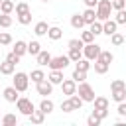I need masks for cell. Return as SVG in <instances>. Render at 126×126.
<instances>
[{"instance_id":"1","label":"cell","mask_w":126,"mask_h":126,"mask_svg":"<svg viewBox=\"0 0 126 126\" xmlns=\"http://www.w3.org/2000/svg\"><path fill=\"white\" fill-rule=\"evenodd\" d=\"M94 12H96V20H100V22L108 20L110 14H112V2H110V0H98Z\"/></svg>"},{"instance_id":"2","label":"cell","mask_w":126,"mask_h":126,"mask_svg":"<svg viewBox=\"0 0 126 126\" xmlns=\"http://www.w3.org/2000/svg\"><path fill=\"white\" fill-rule=\"evenodd\" d=\"M77 94L85 100V102H93L94 100V91H93V87L89 85V83H79V87H77Z\"/></svg>"},{"instance_id":"3","label":"cell","mask_w":126,"mask_h":126,"mask_svg":"<svg viewBox=\"0 0 126 126\" xmlns=\"http://www.w3.org/2000/svg\"><path fill=\"white\" fill-rule=\"evenodd\" d=\"M12 85L18 89V93H24V91H28V87H30V75H26V73L18 71V73L14 75V83H12Z\"/></svg>"},{"instance_id":"4","label":"cell","mask_w":126,"mask_h":126,"mask_svg":"<svg viewBox=\"0 0 126 126\" xmlns=\"http://www.w3.org/2000/svg\"><path fill=\"white\" fill-rule=\"evenodd\" d=\"M98 53H100V45H96V43H93V41L83 45V57H85V59L94 61V59L98 57Z\"/></svg>"},{"instance_id":"5","label":"cell","mask_w":126,"mask_h":126,"mask_svg":"<svg viewBox=\"0 0 126 126\" xmlns=\"http://www.w3.org/2000/svg\"><path fill=\"white\" fill-rule=\"evenodd\" d=\"M16 106H18V110L24 114V116H30L33 110H35V106H33V102L30 100V98H26V96H20L18 100H16Z\"/></svg>"},{"instance_id":"6","label":"cell","mask_w":126,"mask_h":126,"mask_svg":"<svg viewBox=\"0 0 126 126\" xmlns=\"http://www.w3.org/2000/svg\"><path fill=\"white\" fill-rule=\"evenodd\" d=\"M69 57L67 55H57V57H51V61L47 63V67L49 69H59V71H63L67 65H69Z\"/></svg>"},{"instance_id":"7","label":"cell","mask_w":126,"mask_h":126,"mask_svg":"<svg viewBox=\"0 0 126 126\" xmlns=\"http://www.w3.org/2000/svg\"><path fill=\"white\" fill-rule=\"evenodd\" d=\"M35 87H37V94H41V96H49V94L53 93V83L47 81V79L35 83Z\"/></svg>"},{"instance_id":"8","label":"cell","mask_w":126,"mask_h":126,"mask_svg":"<svg viewBox=\"0 0 126 126\" xmlns=\"http://www.w3.org/2000/svg\"><path fill=\"white\" fill-rule=\"evenodd\" d=\"M61 91H63V94L71 96L73 93H77V83H75L73 79H63V83H61Z\"/></svg>"},{"instance_id":"9","label":"cell","mask_w":126,"mask_h":126,"mask_svg":"<svg viewBox=\"0 0 126 126\" xmlns=\"http://www.w3.org/2000/svg\"><path fill=\"white\" fill-rule=\"evenodd\" d=\"M2 94H4V98L8 100V102H16L18 98H20V94H18V89L12 85V87H6L4 91H2Z\"/></svg>"},{"instance_id":"10","label":"cell","mask_w":126,"mask_h":126,"mask_svg":"<svg viewBox=\"0 0 126 126\" xmlns=\"http://www.w3.org/2000/svg\"><path fill=\"white\" fill-rule=\"evenodd\" d=\"M116 28H118V24H116L114 20H110V18L102 22V33H106L108 37H110V35H112V33L116 32Z\"/></svg>"},{"instance_id":"11","label":"cell","mask_w":126,"mask_h":126,"mask_svg":"<svg viewBox=\"0 0 126 126\" xmlns=\"http://www.w3.org/2000/svg\"><path fill=\"white\" fill-rule=\"evenodd\" d=\"M47 81H51L53 85H61V83H63V71H59V69H51Z\"/></svg>"},{"instance_id":"12","label":"cell","mask_w":126,"mask_h":126,"mask_svg":"<svg viewBox=\"0 0 126 126\" xmlns=\"http://www.w3.org/2000/svg\"><path fill=\"white\" fill-rule=\"evenodd\" d=\"M61 35H63V30H61V28H57V26H49V30H47V37H49V39L57 41V39H61Z\"/></svg>"},{"instance_id":"13","label":"cell","mask_w":126,"mask_h":126,"mask_svg":"<svg viewBox=\"0 0 126 126\" xmlns=\"http://www.w3.org/2000/svg\"><path fill=\"white\" fill-rule=\"evenodd\" d=\"M12 51H14L16 55H20V57H22V55H26V53H28V43H26V41H22V39H18V41L14 43V49H12Z\"/></svg>"},{"instance_id":"14","label":"cell","mask_w":126,"mask_h":126,"mask_svg":"<svg viewBox=\"0 0 126 126\" xmlns=\"http://www.w3.org/2000/svg\"><path fill=\"white\" fill-rule=\"evenodd\" d=\"M81 16H83V20H85V24H87V26H89V24H93V22L96 20V12H94V8H87Z\"/></svg>"},{"instance_id":"15","label":"cell","mask_w":126,"mask_h":126,"mask_svg":"<svg viewBox=\"0 0 126 126\" xmlns=\"http://www.w3.org/2000/svg\"><path fill=\"white\" fill-rule=\"evenodd\" d=\"M35 57H37V65H41V67H43V65H47V63L51 61V53H49V51H45V49H41Z\"/></svg>"},{"instance_id":"16","label":"cell","mask_w":126,"mask_h":126,"mask_svg":"<svg viewBox=\"0 0 126 126\" xmlns=\"http://www.w3.org/2000/svg\"><path fill=\"white\" fill-rule=\"evenodd\" d=\"M93 67H94V73H98V75H104L106 71H108V63H104V61H100V59H94V63H93Z\"/></svg>"},{"instance_id":"17","label":"cell","mask_w":126,"mask_h":126,"mask_svg":"<svg viewBox=\"0 0 126 126\" xmlns=\"http://www.w3.org/2000/svg\"><path fill=\"white\" fill-rule=\"evenodd\" d=\"M47 30H49L47 22H37V24L33 26V33H35V35H47Z\"/></svg>"},{"instance_id":"18","label":"cell","mask_w":126,"mask_h":126,"mask_svg":"<svg viewBox=\"0 0 126 126\" xmlns=\"http://www.w3.org/2000/svg\"><path fill=\"white\" fill-rule=\"evenodd\" d=\"M39 110L45 112V114H49V112L53 110V100H49L47 96H43V100L39 102Z\"/></svg>"},{"instance_id":"19","label":"cell","mask_w":126,"mask_h":126,"mask_svg":"<svg viewBox=\"0 0 126 126\" xmlns=\"http://www.w3.org/2000/svg\"><path fill=\"white\" fill-rule=\"evenodd\" d=\"M30 120H32V124H41V122L45 120V112H41V110H33V112L30 114Z\"/></svg>"},{"instance_id":"20","label":"cell","mask_w":126,"mask_h":126,"mask_svg":"<svg viewBox=\"0 0 126 126\" xmlns=\"http://www.w3.org/2000/svg\"><path fill=\"white\" fill-rule=\"evenodd\" d=\"M71 26H73L75 30H81V28L85 26V20H83V16H81V14H73V16H71Z\"/></svg>"},{"instance_id":"21","label":"cell","mask_w":126,"mask_h":126,"mask_svg":"<svg viewBox=\"0 0 126 126\" xmlns=\"http://www.w3.org/2000/svg\"><path fill=\"white\" fill-rule=\"evenodd\" d=\"M14 69H16V65H14V63H10V61L0 63V73H2V75H12V73H14Z\"/></svg>"},{"instance_id":"22","label":"cell","mask_w":126,"mask_h":126,"mask_svg":"<svg viewBox=\"0 0 126 126\" xmlns=\"http://www.w3.org/2000/svg\"><path fill=\"white\" fill-rule=\"evenodd\" d=\"M69 100H71V104H73V110H81V106H83V102H85L77 93H73V94L69 96Z\"/></svg>"},{"instance_id":"23","label":"cell","mask_w":126,"mask_h":126,"mask_svg":"<svg viewBox=\"0 0 126 126\" xmlns=\"http://www.w3.org/2000/svg\"><path fill=\"white\" fill-rule=\"evenodd\" d=\"M0 124L2 126H14V124H18V118H16V114H4Z\"/></svg>"},{"instance_id":"24","label":"cell","mask_w":126,"mask_h":126,"mask_svg":"<svg viewBox=\"0 0 126 126\" xmlns=\"http://www.w3.org/2000/svg\"><path fill=\"white\" fill-rule=\"evenodd\" d=\"M39 51H41V43H39V41L33 39V41L28 43V53H30V55H37Z\"/></svg>"},{"instance_id":"25","label":"cell","mask_w":126,"mask_h":126,"mask_svg":"<svg viewBox=\"0 0 126 126\" xmlns=\"http://www.w3.org/2000/svg\"><path fill=\"white\" fill-rule=\"evenodd\" d=\"M112 94V100H116V102H122V100H126V89H118V91H110Z\"/></svg>"},{"instance_id":"26","label":"cell","mask_w":126,"mask_h":126,"mask_svg":"<svg viewBox=\"0 0 126 126\" xmlns=\"http://www.w3.org/2000/svg\"><path fill=\"white\" fill-rule=\"evenodd\" d=\"M14 2L12 0H2V4H0V12L2 14H12V10H14Z\"/></svg>"},{"instance_id":"27","label":"cell","mask_w":126,"mask_h":126,"mask_svg":"<svg viewBox=\"0 0 126 126\" xmlns=\"http://www.w3.org/2000/svg\"><path fill=\"white\" fill-rule=\"evenodd\" d=\"M75 69H79V71H89V69H91V61L81 57L79 61H75Z\"/></svg>"},{"instance_id":"28","label":"cell","mask_w":126,"mask_h":126,"mask_svg":"<svg viewBox=\"0 0 126 126\" xmlns=\"http://www.w3.org/2000/svg\"><path fill=\"white\" fill-rule=\"evenodd\" d=\"M30 79H32L33 83H39V81H43V79H45V73H43L41 69H33V71L30 73Z\"/></svg>"},{"instance_id":"29","label":"cell","mask_w":126,"mask_h":126,"mask_svg":"<svg viewBox=\"0 0 126 126\" xmlns=\"http://www.w3.org/2000/svg\"><path fill=\"white\" fill-rule=\"evenodd\" d=\"M89 26H91L89 30H91L94 35H100V33H102V22H100V20H94V22L89 24Z\"/></svg>"},{"instance_id":"30","label":"cell","mask_w":126,"mask_h":126,"mask_svg":"<svg viewBox=\"0 0 126 126\" xmlns=\"http://www.w3.org/2000/svg\"><path fill=\"white\" fill-rule=\"evenodd\" d=\"M93 104H94V108H108V98H104V96H94Z\"/></svg>"},{"instance_id":"31","label":"cell","mask_w":126,"mask_h":126,"mask_svg":"<svg viewBox=\"0 0 126 126\" xmlns=\"http://www.w3.org/2000/svg\"><path fill=\"white\" fill-rule=\"evenodd\" d=\"M67 57L75 63V61H79L81 57H83V49H69V53H67Z\"/></svg>"},{"instance_id":"32","label":"cell","mask_w":126,"mask_h":126,"mask_svg":"<svg viewBox=\"0 0 126 126\" xmlns=\"http://www.w3.org/2000/svg\"><path fill=\"white\" fill-rule=\"evenodd\" d=\"M96 59H100V61H104V63H108V65H110V63H112V59H114V55H112L110 51H102V49H100V53H98V57H96Z\"/></svg>"},{"instance_id":"33","label":"cell","mask_w":126,"mask_h":126,"mask_svg":"<svg viewBox=\"0 0 126 126\" xmlns=\"http://www.w3.org/2000/svg\"><path fill=\"white\" fill-rule=\"evenodd\" d=\"M75 83H83L85 79H87V71H79V69H75L73 71V77H71Z\"/></svg>"},{"instance_id":"34","label":"cell","mask_w":126,"mask_h":126,"mask_svg":"<svg viewBox=\"0 0 126 126\" xmlns=\"http://www.w3.org/2000/svg\"><path fill=\"white\" fill-rule=\"evenodd\" d=\"M12 26V16L10 14H0V28H10Z\"/></svg>"},{"instance_id":"35","label":"cell","mask_w":126,"mask_h":126,"mask_svg":"<svg viewBox=\"0 0 126 126\" xmlns=\"http://www.w3.org/2000/svg\"><path fill=\"white\" fill-rule=\"evenodd\" d=\"M14 10H16V16H20V14L30 12V6H28L26 2H20V4H16V6H14Z\"/></svg>"},{"instance_id":"36","label":"cell","mask_w":126,"mask_h":126,"mask_svg":"<svg viewBox=\"0 0 126 126\" xmlns=\"http://www.w3.org/2000/svg\"><path fill=\"white\" fill-rule=\"evenodd\" d=\"M18 22H20L22 26H28V24H32V12L20 14V16H18Z\"/></svg>"},{"instance_id":"37","label":"cell","mask_w":126,"mask_h":126,"mask_svg":"<svg viewBox=\"0 0 126 126\" xmlns=\"http://www.w3.org/2000/svg\"><path fill=\"white\" fill-rule=\"evenodd\" d=\"M81 41H83V43H91V41H94V33H93L91 30L83 32V33H81Z\"/></svg>"},{"instance_id":"38","label":"cell","mask_w":126,"mask_h":126,"mask_svg":"<svg viewBox=\"0 0 126 126\" xmlns=\"http://www.w3.org/2000/svg\"><path fill=\"white\" fill-rule=\"evenodd\" d=\"M110 41H112V45H122V43H124V35L118 33V32H114V33L110 35Z\"/></svg>"},{"instance_id":"39","label":"cell","mask_w":126,"mask_h":126,"mask_svg":"<svg viewBox=\"0 0 126 126\" xmlns=\"http://www.w3.org/2000/svg\"><path fill=\"white\" fill-rule=\"evenodd\" d=\"M118 89H126V81L116 79V81H112V83H110V91H118Z\"/></svg>"},{"instance_id":"40","label":"cell","mask_w":126,"mask_h":126,"mask_svg":"<svg viewBox=\"0 0 126 126\" xmlns=\"http://www.w3.org/2000/svg\"><path fill=\"white\" fill-rule=\"evenodd\" d=\"M93 114H94L96 118H100V120H104V118L108 116V108H93Z\"/></svg>"},{"instance_id":"41","label":"cell","mask_w":126,"mask_h":126,"mask_svg":"<svg viewBox=\"0 0 126 126\" xmlns=\"http://www.w3.org/2000/svg\"><path fill=\"white\" fill-rule=\"evenodd\" d=\"M116 24H126V10H116V18H114Z\"/></svg>"},{"instance_id":"42","label":"cell","mask_w":126,"mask_h":126,"mask_svg":"<svg viewBox=\"0 0 126 126\" xmlns=\"http://www.w3.org/2000/svg\"><path fill=\"white\" fill-rule=\"evenodd\" d=\"M12 43V35L8 32H0V45H10Z\"/></svg>"},{"instance_id":"43","label":"cell","mask_w":126,"mask_h":126,"mask_svg":"<svg viewBox=\"0 0 126 126\" xmlns=\"http://www.w3.org/2000/svg\"><path fill=\"white\" fill-rule=\"evenodd\" d=\"M83 41H81V37L79 39H69V49H83Z\"/></svg>"},{"instance_id":"44","label":"cell","mask_w":126,"mask_h":126,"mask_svg":"<svg viewBox=\"0 0 126 126\" xmlns=\"http://www.w3.org/2000/svg\"><path fill=\"white\" fill-rule=\"evenodd\" d=\"M61 110H63V112H73V104H71V100H69V98L61 102Z\"/></svg>"},{"instance_id":"45","label":"cell","mask_w":126,"mask_h":126,"mask_svg":"<svg viewBox=\"0 0 126 126\" xmlns=\"http://www.w3.org/2000/svg\"><path fill=\"white\" fill-rule=\"evenodd\" d=\"M100 122H102V120H100V118H96L94 114H91V116L87 118V124H89V126H98Z\"/></svg>"},{"instance_id":"46","label":"cell","mask_w":126,"mask_h":126,"mask_svg":"<svg viewBox=\"0 0 126 126\" xmlns=\"http://www.w3.org/2000/svg\"><path fill=\"white\" fill-rule=\"evenodd\" d=\"M112 2V10H122L126 6V0H110Z\"/></svg>"},{"instance_id":"47","label":"cell","mask_w":126,"mask_h":126,"mask_svg":"<svg viewBox=\"0 0 126 126\" xmlns=\"http://www.w3.org/2000/svg\"><path fill=\"white\" fill-rule=\"evenodd\" d=\"M6 61H10V63H14V65H16V63L20 61V55H16V53L12 51V53H8V55H6Z\"/></svg>"},{"instance_id":"48","label":"cell","mask_w":126,"mask_h":126,"mask_svg":"<svg viewBox=\"0 0 126 126\" xmlns=\"http://www.w3.org/2000/svg\"><path fill=\"white\" fill-rule=\"evenodd\" d=\"M116 112H118L120 116H126V100L118 102V108H116Z\"/></svg>"},{"instance_id":"49","label":"cell","mask_w":126,"mask_h":126,"mask_svg":"<svg viewBox=\"0 0 126 126\" xmlns=\"http://www.w3.org/2000/svg\"><path fill=\"white\" fill-rule=\"evenodd\" d=\"M83 2L87 8H96V4H98V0H83Z\"/></svg>"},{"instance_id":"50","label":"cell","mask_w":126,"mask_h":126,"mask_svg":"<svg viewBox=\"0 0 126 126\" xmlns=\"http://www.w3.org/2000/svg\"><path fill=\"white\" fill-rule=\"evenodd\" d=\"M41 2H49V0H41Z\"/></svg>"},{"instance_id":"51","label":"cell","mask_w":126,"mask_h":126,"mask_svg":"<svg viewBox=\"0 0 126 126\" xmlns=\"http://www.w3.org/2000/svg\"><path fill=\"white\" fill-rule=\"evenodd\" d=\"M0 4H2V0H0Z\"/></svg>"},{"instance_id":"52","label":"cell","mask_w":126,"mask_h":126,"mask_svg":"<svg viewBox=\"0 0 126 126\" xmlns=\"http://www.w3.org/2000/svg\"><path fill=\"white\" fill-rule=\"evenodd\" d=\"M0 120H2V118H0Z\"/></svg>"}]
</instances>
